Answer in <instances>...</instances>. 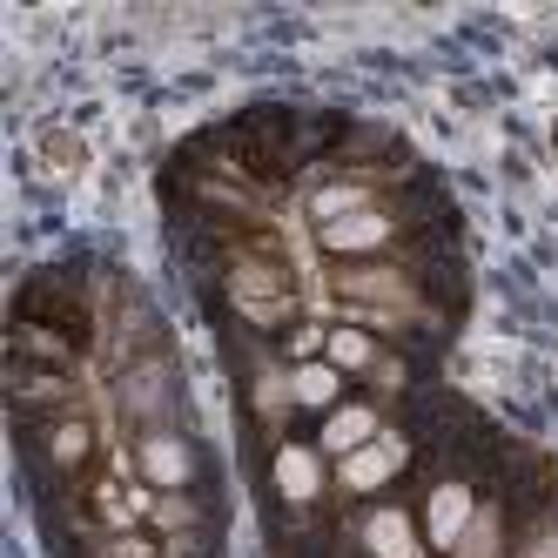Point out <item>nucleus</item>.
<instances>
[{
    "label": "nucleus",
    "mask_w": 558,
    "mask_h": 558,
    "mask_svg": "<svg viewBox=\"0 0 558 558\" xmlns=\"http://www.w3.org/2000/svg\"><path fill=\"white\" fill-rule=\"evenodd\" d=\"M364 551H371V558H417V525H411V511L377 505V511L364 518Z\"/></svg>",
    "instance_id": "nucleus-7"
},
{
    "label": "nucleus",
    "mask_w": 558,
    "mask_h": 558,
    "mask_svg": "<svg viewBox=\"0 0 558 558\" xmlns=\"http://www.w3.org/2000/svg\"><path fill=\"white\" fill-rule=\"evenodd\" d=\"M82 451H88V430H82V424H61V430H54V458H61V464H74Z\"/></svg>",
    "instance_id": "nucleus-12"
},
{
    "label": "nucleus",
    "mask_w": 558,
    "mask_h": 558,
    "mask_svg": "<svg viewBox=\"0 0 558 558\" xmlns=\"http://www.w3.org/2000/svg\"><path fill=\"white\" fill-rule=\"evenodd\" d=\"M108 558H155V551H148L142 538H114V545H108Z\"/></svg>",
    "instance_id": "nucleus-13"
},
{
    "label": "nucleus",
    "mask_w": 558,
    "mask_h": 558,
    "mask_svg": "<svg viewBox=\"0 0 558 558\" xmlns=\"http://www.w3.org/2000/svg\"><path fill=\"white\" fill-rule=\"evenodd\" d=\"M324 356H330V364L350 377V371H364L371 364V356H377V343L364 337V330H330V343H324Z\"/></svg>",
    "instance_id": "nucleus-9"
},
{
    "label": "nucleus",
    "mask_w": 558,
    "mask_h": 558,
    "mask_svg": "<svg viewBox=\"0 0 558 558\" xmlns=\"http://www.w3.org/2000/svg\"><path fill=\"white\" fill-rule=\"evenodd\" d=\"M377 437H384V424H377L371 404H337V411L324 417V437H316V451L343 464V458H356L364 445H377Z\"/></svg>",
    "instance_id": "nucleus-2"
},
{
    "label": "nucleus",
    "mask_w": 558,
    "mask_h": 558,
    "mask_svg": "<svg viewBox=\"0 0 558 558\" xmlns=\"http://www.w3.org/2000/svg\"><path fill=\"white\" fill-rule=\"evenodd\" d=\"M356 209H371L364 189H324V195H316V229L337 222V216H356Z\"/></svg>",
    "instance_id": "nucleus-10"
},
{
    "label": "nucleus",
    "mask_w": 558,
    "mask_h": 558,
    "mask_svg": "<svg viewBox=\"0 0 558 558\" xmlns=\"http://www.w3.org/2000/svg\"><path fill=\"white\" fill-rule=\"evenodd\" d=\"M290 404L330 417V411L343 404V371L330 364V356H316V364H296V371H290Z\"/></svg>",
    "instance_id": "nucleus-8"
},
{
    "label": "nucleus",
    "mask_w": 558,
    "mask_h": 558,
    "mask_svg": "<svg viewBox=\"0 0 558 558\" xmlns=\"http://www.w3.org/2000/svg\"><path fill=\"white\" fill-rule=\"evenodd\" d=\"M316 235H324V250H330V256H371V250H384V243H390V216H377V209H356V216H337V222H324Z\"/></svg>",
    "instance_id": "nucleus-5"
},
{
    "label": "nucleus",
    "mask_w": 558,
    "mask_h": 558,
    "mask_svg": "<svg viewBox=\"0 0 558 558\" xmlns=\"http://www.w3.org/2000/svg\"><path fill=\"white\" fill-rule=\"evenodd\" d=\"M142 477H148V485H162V492H182L189 477H195L189 445H182V437H169V430L142 437Z\"/></svg>",
    "instance_id": "nucleus-6"
},
{
    "label": "nucleus",
    "mask_w": 558,
    "mask_h": 558,
    "mask_svg": "<svg viewBox=\"0 0 558 558\" xmlns=\"http://www.w3.org/2000/svg\"><path fill=\"white\" fill-rule=\"evenodd\" d=\"M471 525H477V498H471V485H437V492L424 498V538H430L437 551H458Z\"/></svg>",
    "instance_id": "nucleus-1"
},
{
    "label": "nucleus",
    "mask_w": 558,
    "mask_h": 558,
    "mask_svg": "<svg viewBox=\"0 0 558 558\" xmlns=\"http://www.w3.org/2000/svg\"><path fill=\"white\" fill-rule=\"evenodd\" d=\"M269 477H276V492H283L290 505H310L316 492H324V451L316 445H283L276 464H269Z\"/></svg>",
    "instance_id": "nucleus-4"
},
{
    "label": "nucleus",
    "mask_w": 558,
    "mask_h": 558,
    "mask_svg": "<svg viewBox=\"0 0 558 558\" xmlns=\"http://www.w3.org/2000/svg\"><path fill=\"white\" fill-rule=\"evenodd\" d=\"M404 458H411V451H404V437H390V430H384L377 445H364L356 458H343L337 477H343L350 492H377V485H390V477L404 471Z\"/></svg>",
    "instance_id": "nucleus-3"
},
{
    "label": "nucleus",
    "mask_w": 558,
    "mask_h": 558,
    "mask_svg": "<svg viewBox=\"0 0 558 558\" xmlns=\"http://www.w3.org/2000/svg\"><path fill=\"white\" fill-rule=\"evenodd\" d=\"M492 551H498V518H492V511H477V525L464 532L458 558H492Z\"/></svg>",
    "instance_id": "nucleus-11"
}]
</instances>
